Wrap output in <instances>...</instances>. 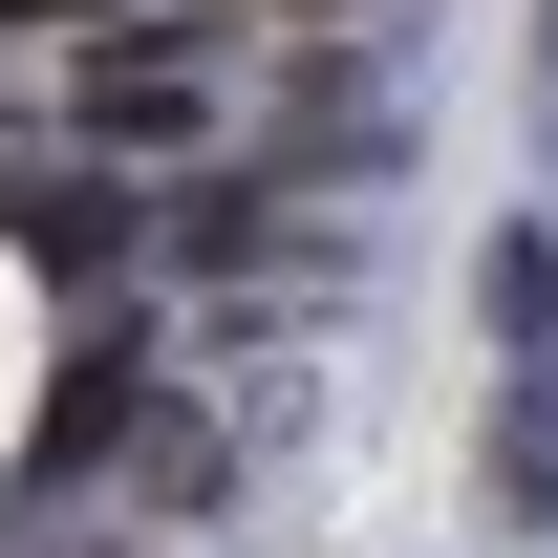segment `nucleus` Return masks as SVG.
Returning <instances> with one entry per match:
<instances>
[{"instance_id": "obj_1", "label": "nucleus", "mask_w": 558, "mask_h": 558, "mask_svg": "<svg viewBox=\"0 0 558 558\" xmlns=\"http://www.w3.org/2000/svg\"><path fill=\"white\" fill-rule=\"evenodd\" d=\"M215 44H236V0H172V22H86V150H130V172H172V150H215Z\"/></svg>"}, {"instance_id": "obj_2", "label": "nucleus", "mask_w": 558, "mask_h": 558, "mask_svg": "<svg viewBox=\"0 0 558 558\" xmlns=\"http://www.w3.org/2000/svg\"><path fill=\"white\" fill-rule=\"evenodd\" d=\"M0 236H22L44 279H130L150 258V194H130V150H108V172H0Z\"/></svg>"}, {"instance_id": "obj_3", "label": "nucleus", "mask_w": 558, "mask_h": 558, "mask_svg": "<svg viewBox=\"0 0 558 558\" xmlns=\"http://www.w3.org/2000/svg\"><path fill=\"white\" fill-rule=\"evenodd\" d=\"M130 409H150V323L108 301V323L65 344V387H44V473H86V451H130Z\"/></svg>"}, {"instance_id": "obj_4", "label": "nucleus", "mask_w": 558, "mask_h": 558, "mask_svg": "<svg viewBox=\"0 0 558 558\" xmlns=\"http://www.w3.org/2000/svg\"><path fill=\"white\" fill-rule=\"evenodd\" d=\"M473 494L515 515V537H558V365H515V387H494V429H473Z\"/></svg>"}, {"instance_id": "obj_5", "label": "nucleus", "mask_w": 558, "mask_h": 558, "mask_svg": "<svg viewBox=\"0 0 558 558\" xmlns=\"http://www.w3.org/2000/svg\"><path fill=\"white\" fill-rule=\"evenodd\" d=\"M150 258L236 279V258H258V172H194V194H150Z\"/></svg>"}, {"instance_id": "obj_6", "label": "nucleus", "mask_w": 558, "mask_h": 558, "mask_svg": "<svg viewBox=\"0 0 558 558\" xmlns=\"http://www.w3.org/2000/svg\"><path fill=\"white\" fill-rule=\"evenodd\" d=\"M473 323H494V344H515V365L558 344V236H494V258H473Z\"/></svg>"}, {"instance_id": "obj_7", "label": "nucleus", "mask_w": 558, "mask_h": 558, "mask_svg": "<svg viewBox=\"0 0 558 558\" xmlns=\"http://www.w3.org/2000/svg\"><path fill=\"white\" fill-rule=\"evenodd\" d=\"M130 473L172 494V515H215V409H130Z\"/></svg>"}, {"instance_id": "obj_8", "label": "nucleus", "mask_w": 558, "mask_h": 558, "mask_svg": "<svg viewBox=\"0 0 558 558\" xmlns=\"http://www.w3.org/2000/svg\"><path fill=\"white\" fill-rule=\"evenodd\" d=\"M0 22H130V0H0Z\"/></svg>"}, {"instance_id": "obj_9", "label": "nucleus", "mask_w": 558, "mask_h": 558, "mask_svg": "<svg viewBox=\"0 0 558 558\" xmlns=\"http://www.w3.org/2000/svg\"><path fill=\"white\" fill-rule=\"evenodd\" d=\"M537 22H558V0H537ZM537 65H558V44H537Z\"/></svg>"}]
</instances>
